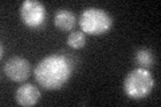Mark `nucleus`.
I'll return each instance as SVG.
<instances>
[{
	"label": "nucleus",
	"mask_w": 161,
	"mask_h": 107,
	"mask_svg": "<svg viewBox=\"0 0 161 107\" xmlns=\"http://www.w3.org/2000/svg\"><path fill=\"white\" fill-rule=\"evenodd\" d=\"M73 74V62L64 55L53 54L36 64L34 75L39 86L47 90H58Z\"/></svg>",
	"instance_id": "1"
},
{
	"label": "nucleus",
	"mask_w": 161,
	"mask_h": 107,
	"mask_svg": "<svg viewBox=\"0 0 161 107\" xmlns=\"http://www.w3.org/2000/svg\"><path fill=\"white\" fill-rule=\"evenodd\" d=\"M154 86V79L148 68H134L124 80V91L132 99H142L150 94Z\"/></svg>",
	"instance_id": "3"
},
{
	"label": "nucleus",
	"mask_w": 161,
	"mask_h": 107,
	"mask_svg": "<svg viewBox=\"0 0 161 107\" xmlns=\"http://www.w3.org/2000/svg\"><path fill=\"white\" fill-rule=\"evenodd\" d=\"M40 99V91L36 86L31 83H24L16 90L15 93V100L19 106H34L36 104Z\"/></svg>",
	"instance_id": "6"
},
{
	"label": "nucleus",
	"mask_w": 161,
	"mask_h": 107,
	"mask_svg": "<svg viewBox=\"0 0 161 107\" xmlns=\"http://www.w3.org/2000/svg\"><path fill=\"white\" fill-rule=\"evenodd\" d=\"M3 71L14 82H23V80H26L30 76L31 64H30L27 59L20 58V56H14L4 63Z\"/></svg>",
	"instance_id": "5"
},
{
	"label": "nucleus",
	"mask_w": 161,
	"mask_h": 107,
	"mask_svg": "<svg viewBox=\"0 0 161 107\" xmlns=\"http://www.w3.org/2000/svg\"><path fill=\"white\" fill-rule=\"evenodd\" d=\"M47 12L40 2L36 0H24L20 6V18L22 22L30 28L40 27L46 20Z\"/></svg>",
	"instance_id": "4"
},
{
	"label": "nucleus",
	"mask_w": 161,
	"mask_h": 107,
	"mask_svg": "<svg viewBox=\"0 0 161 107\" xmlns=\"http://www.w3.org/2000/svg\"><path fill=\"white\" fill-rule=\"evenodd\" d=\"M85 43H86V36L80 31H73V32H70V35L67 36V44L75 50L82 48Z\"/></svg>",
	"instance_id": "9"
},
{
	"label": "nucleus",
	"mask_w": 161,
	"mask_h": 107,
	"mask_svg": "<svg viewBox=\"0 0 161 107\" xmlns=\"http://www.w3.org/2000/svg\"><path fill=\"white\" fill-rule=\"evenodd\" d=\"M136 63L142 68H149L153 64V55L149 50H138L136 54Z\"/></svg>",
	"instance_id": "8"
},
{
	"label": "nucleus",
	"mask_w": 161,
	"mask_h": 107,
	"mask_svg": "<svg viewBox=\"0 0 161 107\" xmlns=\"http://www.w3.org/2000/svg\"><path fill=\"white\" fill-rule=\"evenodd\" d=\"M79 25L83 34L89 35H103L113 27V18L102 8L90 7L83 9L79 18Z\"/></svg>",
	"instance_id": "2"
},
{
	"label": "nucleus",
	"mask_w": 161,
	"mask_h": 107,
	"mask_svg": "<svg viewBox=\"0 0 161 107\" xmlns=\"http://www.w3.org/2000/svg\"><path fill=\"white\" fill-rule=\"evenodd\" d=\"M54 23L62 31H70L75 25V16L69 9H58L54 18Z\"/></svg>",
	"instance_id": "7"
}]
</instances>
